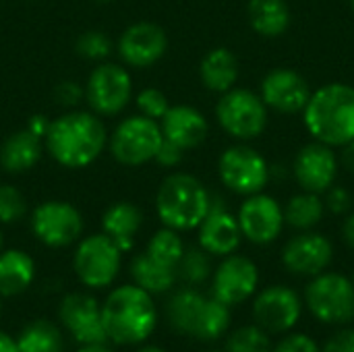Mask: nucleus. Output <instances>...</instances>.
<instances>
[{"mask_svg":"<svg viewBox=\"0 0 354 352\" xmlns=\"http://www.w3.org/2000/svg\"><path fill=\"white\" fill-rule=\"evenodd\" d=\"M108 145V133L95 112L73 110L54 118L44 137V147L54 162L77 170L93 164Z\"/></svg>","mask_w":354,"mask_h":352,"instance_id":"f257e3e1","label":"nucleus"},{"mask_svg":"<svg viewBox=\"0 0 354 352\" xmlns=\"http://www.w3.org/2000/svg\"><path fill=\"white\" fill-rule=\"evenodd\" d=\"M102 322L108 342L129 346L145 342L158 324V309L151 295L137 284L114 288L102 303Z\"/></svg>","mask_w":354,"mask_h":352,"instance_id":"f03ea898","label":"nucleus"},{"mask_svg":"<svg viewBox=\"0 0 354 352\" xmlns=\"http://www.w3.org/2000/svg\"><path fill=\"white\" fill-rule=\"evenodd\" d=\"M305 124L324 145H346L354 139V87L332 83L317 89L305 106Z\"/></svg>","mask_w":354,"mask_h":352,"instance_id":"7ed1b4c3","label":"nucleus"},{"mask_svg":"<svg viewBox=\"0 0 354 352\" xmlns=\"http://www.w3.org/2000/svg\"><path fill=\"white\" fill-rule=\"evenodd\" d=\"M209 195L199 178L191 174H170L162 180L156 197L158 218L176 232L199 228L209 212Z\"/></svg>","mask_w":354,"mask_h":352,"instance_id":"20e7f679","label":"nucleus"},{"mask_svg":"<svg viewBox=\"0 0 354 352\" xmlns=\"http://www.w3.org/2000/svg\"><path fill=\"white\" fill-rule=\"evenodd\" d=\"M164 141L160 122L143 114L124 118L108 137V147L122 166H141L156 158Z\"/></svg>","mask_w":354,"mask_h":352,"instance_id":"39448f33","label":"nucleus"},{"mask_svg":"<svg viewBox=\"0 0 354 352\" xmlns=\"http://www.w3.org/2000/svg\"><path fill=\"white\" fill-rule=\"evenodd\" d=\"M309 311L324 324L342 326L354 317V284L340 274H317L305 290Z\"/></svg>","mask_w":354,"mask_h":352,"instance_id":"423d86ee","label":"nucleus"},{"mask_svg":"<svg viewBox=\"0 0 354 352\" xmlns=\"http://www.w3.org/2000/svg\"><path fill=\"white\" fill-rule=\"evenodd\" d=\"M122 251L114 245L110 237L91 234L83 239L73 257V270L79 282L87 288L110 286L120 272Z\"/></svg>","mask_w":354,"mask_h":352,"instance_id":"0eeeda50","label":"nucleus"},{"mask_svg":"<svg viewBox=\"0 0 354 352\" xmlns=\"http://www.w3.org/2000/svg\"><path fill=\"white\" fill-rule=\"evenodd\" d=\"M85 98L97 116H114L129 106L133 98V79L120 64L104 62L89 75Z\"/></svg>","mask_w":354,"mask_h":352,"instance_id":"6e6552de","label":"nucleus"},{"mask_svg":"<svg viewBox=\"0 0 354 352\" xmlns=\"http://www.w3.org/2000/svg\"><path fill=\"white\" fill-rule=\"evenodd\" d=\"M31 230L46 247L62 249L79 241L83 232V218L79 210L66 201H44L33 210Z\"/></svg>","mask_w":354,"mask_h":352,"instance_id":"1a4fd4ad","label":"nucleus"},{"mask_svg":"<svg viewBox=\"0 0 354 352\" xmlns=\"http://www.w3.org/2000/svg\"><path fill=\"white\" fill-rule=\"evenodd\" d=\"M218 122L236 139H255L266 129V106L247 89H228L216 108Z\"/></svg>","mask_w":354,"mask_h":352,"instance_id":"9d476101","label":"nucleus"},{"mask_svg":"<svg viewBox=\"0 0 354 352\" xmlns=\"http://www.w3.org/2000/svg\"><path fill=\"white\" fill-rule=\"evenodd\" d=\"M60 324L81 346L108 344V336L102 322V305L87 293H71L58 307Z\"/></svg>","mask_w":354,"mask_h":352,"instance_id":"9b49d317","label":"nucleus"},{"mask_svg":"<svg viewBox=\"0 0 354 352\" xmlns=\"http://www.w3.org/2000/svg\"><path fill=\"white\" fill-rule=\"evenodd\" d=\"M266 160L247 145L230 147L220 158V178L222 183L241 195H255L268 183Z\"/></svg>","mask_w":354,"mask_h":352,"instance_id":"f8f14e48","label":"nucleus"},{"mask_svg":"<svg viewBox=\"0 0 354 352\" xmlns=\"http://www.w3.org/2000/svg\"><path fill=\"white\" fill-rule=\"evenodd\" d=\"M301 299L288 286L266 288L253 303V317L268 334H282L292 330L301 319Z\"/></svg>","mask_w":354,"mask_h":352,"instance_id":"ddd939ff","label":"nucleus"},{"mask_svg":"<svg viewBox=\"0 0 354 352\" xmlns=\"http://www.w3.org/2000/svg\"><path fill=\"white\" fill-rule=\"evenodd\" d=\"M168 50L166 31L149 21L133 23L118 39L120 58L133 68H147L156 64Z\"/></svg>","mask_w":354,"mask_h":352,"instance_id":"4468645a","label":"nucleus"},{"mask_svg":"<svg viewBox=\"0 0 354 352\" xmlns=\"http://www.w3.org/2000/svg\"><path fill=\"white\" fill-rule=\"evenodd\" d=\"M257 282H259V272L255 263L247 257L230 255L218 266L214 274V284H212L214 299H218L228 307L239 305L255 293Z\"/></svg>","mask_w":354,"mask_h":352,"instance_id":"2eb2a0df","label":"nucleus"},{"mask_svg":"<svg viewBox=\"0 0 354 352\" xmlns=\"http://www.w3.org/2000/svg\"><path fill=\"white\" fill-rule=\"evenodd\" d=\"M236 220L241 232L251 243L268 245L280 234L284 224V214L272 197L255 193L241 205V214Z\"/></svg>","mask_w":354,"mask_h":352,"instance_id":"dca6fc26","label":"nucleus"},{"mask_svg":"<svg viewBox=\"0 0 354 352\" xmlns=\"http://www.w3.org/2000/svg\"><path fill=\"white\" fill-rule=\"evenodd\" d=\"M332 243L315 232L295 237L282 251V261L288 272L299 276H317L332 261Z\"/></svg>","mask_w":354,"mask_h":352,"instance_id":"f3484780","label":"nucleus"},{"mask_svg":"<svg viewBox=\"0 0 354 352\" xmlns=\"http://www.w3.org/2000/svg\"><path fill=\"white\" fill-rule=\"evenodd\" d=\"M338 172V160L330 145L313 143L299 151L295 162V174L301 187L309 193H322L334 185Z\"/></svg>","mask_w":354,"mask_h":352,"instance_id":"a211bd4d","label":"nucleus"},{"mask_svg":"<svg viewBox=\"0 0 354 352\" xmlns=\"http://www.w3.org/2000/svg\"><path fill=\"white\" fill-rule=\"evenodd\" d=\"M239 220L224 210L220 199L209 201V212L199 224V245L212 255H230L241 245Z\"/></svg>","mask_w":354,"mask_h":352,"instance_id":"6ab92c4d","label":"nucleus"},{"mask_svg":"<svg viewBox=\"0 0 354 352\" xmlns=\"http://www.w3.org/2000/svg\"><path fill=\"white\" fill-rule=\"evenodd\" d=\"M261 93H263V102L280 112L305 110L311 98L307 81L290 68L272 71L261 85Z\"/></svg>","mask_w":354,"mask_h":352,"instance_id":"aec40b11","label":"nucleus"},{"mask_svg":"<svg viewBox=\"0 0 354 352\" xmlns=\"http://www.w3.org/2000/svg\"><path fill=\"white\" fill-rule=\"evenodd\" d=\"M160 129L166 141L180 149H193L207 137L205 116L191 106H172L160 120Z\"/></svg>","mask_w":354,"mask_h":352,"instance_id":"412c9836","label":"nucleus"},{"mask_svg":"<svg viewBox=\"0 0 354 352\" xmlns=\"http://www.w3.org/2000/svg\"><path fill=\"white\" fill-rule=\"evenodd\" d=\"M44 154V139L29 129L12 133L0 147V166L8 174L29 172Z\"/></svg>","mask_w":354,"mask_h":352,"instance_id":"4be33fe9","label":"nucleus"},{"mask_svg":"<svg viewBox=\"0 0 354 352\" xmlns=\"http://www.w3.org/2000/svg\"><path fill=\"white\" fill-rule=\"evenodd\" d=\"M141 226H143V214L137 205L129 201L110 205L102 218L104 234L110 237L122 253L131 251L135 234L141 230Z\"/></svg>","mask_w":354,"mask_h":352,"instance_id":"5701e85b","label":"nucleus"},{"mask_svg":"<svg viewBox=\"0 0 354 352\" xmlns=\"http://www.w3.org/2000/svg\"><path fill=\"white\" fill-rule=\"evenodd\" d=\"M35 278V263L29 253L19 249L0 251V297L23 295Z\"/></svg>","mask_w":354,"mask_h":352,"instance_id":"b1692460","label":"nucleus"},{"mask_svg":"<svg viewBox=\"0 0 354 352\" xmlns=\"http://www.w3.org/2000/svg\"><path fill=\"white\" fill-rule=\"evenodd\" d=\"M201 81L207 89L226 93L239 79V60L226 48H216L205 54L199 66Z\"/></svg>","mask_w":354,"mask_h":352,"instance_id":"393cba45","label":"nucleus"},{"mask_svg":"<svg viewBox=\"0 0 354 352\" xmlns=\"http://www.w3.org/2000/svg\"><path fill=\"white\" fill-rule=\"evenodd\" d=\"M249 21L259 35L278 37L290 25V10L284 0H251Z\"/></svg>","mask_w":354,"mask_h":352,"instance_id":"a878e982","label":"nucleus"},{"mask_svg":"<svg viewBox=\"0 0 354 352\" xmlns=\"http://www.w3.org/2000/svg\"><path fill=\"white\" fill-rule=\"evenodd\" d=\"M131 276H133V282L147 290L149 295H162V293H168L174 282H176V270L174 268H168V266H162L158 261H153L147 253H141L133 259L131 263Z\"/></svg>","mask_w":354,"mask_h":352,"instance_id":"bb28decb","label":"nucleus"},{"mask_svg":"<svg viewBox=\"0 0 354 352\" xmlns=\"http://www.w3.org/2000/svg\"><path fill=\"white\" fill-rule=\"evenodd\" d=\"M203 303H205V297L191 288H185L172 295V299L168 301V309H166L168 324L172 326V330L178 334L193 336Z\"/></svg>","mask_w":354,"mask_h":352,"instance_id":"cd10ccee","label":"nucleus"},{"mask_svg":"<svg viewBox=\"0 0 354 352\" xmlns=\"http://www.w3.org/2000/svg\"><path fill=\"white\" fill-rule=\"evenodd\" d=\"M17 349L19 352H62L64 338L52 322L37 319L21 330L17 338Z\"/></svg>","mask_w":354,"mask_h":352,"instance_id":"c85d7f7f","label":"nucleus"},{"mask_svg":"<svg viewBox=\"0 0 354 352\" xmlns=\"http://www.w3.org/2000/svg\"><path fill=\"white\" fill-rule=\"evenodd\" d=\"M230 326V309L228 305L220 303L218 299H205L203 309L199 313L193 338H199L203 342H212L224 336V332Z\"/></svg>","mask_w":354,"mask_h":352,"instance_id":"c756f323","label":"nucleus"},{"mask_svg":"<svg viewBox=\"0 0 354 352\" xmlns=\"http://www.w3.org/2000/svg\"><path fill=\"white\" fill-rule=\"evenodd\" d=\"M145 253H147L153 261H158V263H162V266H168V268H174V270H176V266H178L183 253H185V245H183V239L178 237L176 230H172V228H162V230H158V232L151 237V241L147 243Z\"/></svg>","mask_w":354,"mask_h":352,"instance_id":"7c9ffc66","label":"nucleus"},{"mask_svg":"<svg viewBox=\"0 0 354 352\" xmlns=\"http://www.w3.org/2000/svg\"><path fill=\"white\" fill-rule=\"evenodd\" d=\"M322 216H324V203L315 193L309 191L305 195H297L284 212V220L301 230L315 226L322 220Z\"/></svg>","mask_w":354,"mask_h":352,"instance_id":"2f4dec72","label":"nucleus"},{"mask_svg":"<svg viewBox=\"0 0 354 352\" xmlns=\"http://www.w3.org/2000/svg\"><path fill=\"white\" fill-rule=\"evenodd\" d=\"M226 352H272V342L263 328L243 326L226 340Z\"/></svg>","mask_w":354,"mask_h":352,"instance_id":"473e14b6","label":"nucleus"},{"mask_svg":"<svg viewBox=\"0 0 354 352\" xmlns=\"http://www.w3.org/2000/svg\"><path fill=\"white\" fill-rule=\"evenodd\" d=\"M209 274H212V263H209L207 251L203 249L185 251L176 266V276L185 280L187 284H201L209 278Z\"/></svg>","mask_w":354,"mask_h":352,"instance_id":"72a5a7b5","label":"nucleus"},{"mask_svg":"<svg viewBox=\"0 0 354 352\" xmlns=\"http://www.w3.org/2000/svg\"><path fill=\"white\" fill-rule=\"evenodd\" d=\"M27 214L25 197L10 185H0V224L19 222Z\"/></svg>","mask_w":354,"mask_h":352,"instance_id":"f704fd0d","label":"nucleus"},{"mask_svg":"<svg viewBox=\"0 0 354 352\" xmlns=\"http://www.w3.org/2000/svg\"><path fill=\"white\" fill-rule=\"evenodd\" d=\"M77 52L89 60H104L112 54V41L102 31H85L77 39Z\"/></svg>","mask_w":354,"mask_h":352,"instance_id":"c9c22d12","label":"nucleus"},{"mask_svg":"<svg viewBox=\"0 0 354 352\" xmlns=\"http://www.w3.org/2000/svg\"><path fill=\"white\" fill-rule=\"evenodd\" d=\"M137 108L143 116L153 118V120H162L164 114L168 112L170 104H168L166 93H162L156 87H147L137 95Z\"/></svg>","mask_w":354,"mask_h":352,"instance_id":"e433bc0d","label":"nucleus"},{"mask_svg":"<svg viewBox=\"0 0 354 352\" xmlns=\"http://www.w3.org/2000/svg\"><path fill=\"white\" fill-rule=\"evenodd\" d=\"M272 352H322L317 342L305 334H292L284 338Z\"/></svg>","mask_w":354,"mask_h":352,"instance_id":"4c0bfd02","label":"nucleus"},{"mask_svg":"<svg viewBox=\"0 0 354 352\" xmlns=\"http://www.w3.org/2000/svg\"><path fill=\"white\" fill-rule=\"evenodd\" d=\"M83 87L77 81H62L56 87V100L62 106H77L83 98Z\"/></svg>","mask_w":354,"mask_h":352,"instance_id":"58836bf2","label":"nucleus"},{"mask_svg":"<svg viewBox=\"0 0 354 352\" xmlns=\"http://www.w3.org/2000/svg\"><path fill=\"white\" fill-rule=\"evenodd\" d=\"M183 154H185V149H180L178 145H174V143H170V141H166V139H164L153 160H156L158 164H162V166L170 168V166H176V164H180V160H183Z\"/></svg>","mask_w":354,"mask_h":352,"instance_id":"ea45409f","label":"nucleus"},{"mask_svg":"<svg viewBox=\"0 0 354 352\" xmlns=\"http://www.w3.org/2000/svg\"><path fill=\"white\" fill-rule=\"evenodd\" d=\"M322 352H354V330L336 332L324 346Z\"/></svg>","mask_w":354,"mask_h":352,"instance_id":"a19ab883","label":"nucleus"},{"mask_svg":"<svg viewBox=\"0 0 354 352\" xmlns=\"http://www.w3.org/2000/svg\"><path fill=\"white\" fill-rule=\"evenodd\" d=\"M328 205L334 214H342L351 207V195L344 189H334L328 197Z\"/></svg>","mask_w":354,"mask_h":352,"instance_id":"79ce46f5","label":"nucleus"},{"mask_svg":"<svg viewBox=\"0 0 354 352\" xmlns=\"http://www.w3.org/2000/svg\"><path fill=\"white\" fill-rule=\"evenodd\" d=\"M48 127H50V120L48 118H44V116H33L31 120H29V131L31 133H35L37 137H46V133H48Z\"/></svg>","mask_w":354,"mask_h":352,"instance_id":"37998d69","label":"nucleus"},{"mask_svg":"<svg viewBox=\"0 0 354 352\" xmlns=\"http://www.w3.org/2000/svg\"><path fill=\"white\" fill-rule=\"evenodd\" d=\"M0 352H19L17 349V340L15 338H10L6 332H2L0 330Z\"/></svg>","mask_w":354,"mask_h":352,"instance_id":"c03bdc74","label":"nucleus"},{"mask_svg":"<svg viewBox=\"0 0 354 352\" xmlns=\"http://www.w3.org/2000/svg\"><path fill=\"white\" fill-rule=\"evenodd\" d=\"M348 147H346V151H344V156H342V162H344V166L354 172V139L351 143H346Z\"/></svg>","mask_w":354,"mask_h":352,"instance_id":"a18cd8bd","label":"nucleus"},{"mask_svg":"<svg viewBox=\"0 0 354 352\" xmlns=\"http://www.w3.org/2000/svg\"><path fill=\"white\" fill-rule=\"evenodd\" d=\"M344 239H346L348 247L354 249V214L344 222Z\"/></svg>","mask_w":354,"mask_h":352,"instance_id":"49530a36","label":"nucleus"},{"mask_svg":"<svg viewBox=\"0 0 354 352\" xmlns=\"http://www.w3.org/2000/svg\"><path fill=\"white\" fill-rule=\"evenodd\" d=\"M77 352H112L106 344H87V346H81Z\"/></svg>","mask_w":354,"mask_h":352,"instance_id":"de8ad7c7","label":"nucleus"},{"mask_svg":"<svg viewBox=\"0 0 354 352\" xmlns=\"http://www.w3.org/2000/svg\"><path fill=\"white\" fill-rule=\"evenodd\" d=\"M137 352H166V351H162V349H158V346H145V349H141V351H137Z\"/></svg>","mask_w":354,"mask_h":352,"instance_id":"09e8293b","label":"nucleus"},{"mask_svg":"<svg viewBox=\"0 0 354 352\" xmlns=\"http://www.w3.org/2000/svg\"><path fill=\"white\" fill-rule=\"evenodd\" d=\"M0 315H2V297H0Z\"/></svg>","mask_w":354,"mask_h":352,"instance_id":"8fccbe9b","label":"nucleus"},{"mask_svg":"<svg viewBox=\"0 0 354 352\" xmlns=\"http://www.w3.org/2000/svg\"><path fill=\"white\" fill-rule=\"evenodd\" d=\"M95 2H102L104 4V2H110V0H95Z\"/></svg>","mask_w":354,"mask_h":352,"instance_id":"3c124183","label":"nucleus"},{"mask_svg":"<svg viewBox=\"0 0 354 352\" xmlns=\"http://www.w3.org/2000/svg\"><path fill=\"white\" fill-rule=\"evenodd\" d=\"M0 251H2V234H0Z\"/></svg>","mask_w":354,"mask_h":352,"instance_id":"603ef678","label":"nucleus"},{"mask_svg":"<svg viewBox=\"0 0 354 352\" xmlns=\"http://www.w3.org/2000/svg\"><path fill=\"white\" fill-rule=\"evenodd\" d=\"M351 2H353V8H354V0H351Z\"/></svg>","mask_w":354,"mask_h":352,"instance_id":"864d4df0","label":"nucleus"},{"mask_svg":"<svg viewBox=\"0 0 354 352\" xmlns=\"http://www.w3.org/2000/svg\"><path fill=\"white\" fill-rule=\"evenodd\" d=\"M353 284H354V274H353Z\"/></svg>","mask_w":354,"mask_h":352,"instance_id":"5fc2aeb1","label":"nucleus"}]
</instances>
